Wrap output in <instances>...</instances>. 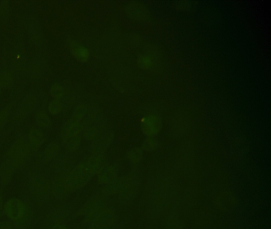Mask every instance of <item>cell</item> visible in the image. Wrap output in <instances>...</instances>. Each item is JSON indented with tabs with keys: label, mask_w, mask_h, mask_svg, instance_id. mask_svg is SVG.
Segmentation results:
<instances>
[{
	"label": "cell",
	"mask_w": 271,
	"mask_h": 229,
	"mask_svg": "<svg viewBox=\"0 0 271 229\" xmlns=\"http://www.w3.org/2000/svg\"><path fill=\"white\" fill-rule=\"evenodd\" d=\"M143 157V150L141 148H133L127 154V158H128L129 161L133 163V164H137V163L141 162Z\"/></svg>",
	"instance_id": "e0dca14e"
},
{
	"label": "cell",
	"mask_w": 271,
	"mask_h": 229,
	"mask_svg": "<svg viewBox=\"0 0 271 229\" xmlns=\"http://www.w3.org/2000/svg\"><path fill=\"white\" fill-rule=\"evenodd\" d=\"M69 48H70V53L73 54L77 60L81 62H86L89 61V49L75 40L70 39L68 42Z\"/></svg>",
	"instance_id": "ba28073f"
},
{
	"label": "cell",
	"mask_w": 271,
	"mask_h": 229,
	"mask_svg": "<svg viewBox=\"0 0 271 229\" xmlns=\"http://www.w3.org/2000/svg\"><path fill=\"white\" fill-rule=\"evenodd\" d=\"M88 107L85 104H79L76 107L74 112L72 113L71 119H76V120H83L88 113Z\"/></svg>",
	"instance_id": "2e32d148"
},
{
	"label": "cell",
	"mask_w": 271,
	"mask_h": 229,
	"mask_svg": "<svg viewBox=\"0 0 271 229\" xmlns=\"http://www.w3.org/2000/svg\"><path fill=\"white\" fill-rule=\"evenodd\" d=\"M119 169L116 166H104L97 174V182L101 185H106L118 178Z\"/></svg>",
	"instance_id": "9c48e42d"
},
{
	"label": "cell",
	"mask_w": 271,
	"mask_h": 229,
	"mask_svg": "<svg viewBox=\"0 0 271 229\" xmlns=\"http://www.w3.org/2000/svg\"><path fill=\"white\" fill-rule=\"evenodd\" d=\"M138 64L143 69L151 68L152 65V59L149 56L143 55L138 59Z\"/></svg>",
	"instance_id": "7402d4cb"
},
{
	"label": "cell",
	"mask_w": 271,
	"mask_h": 229,
	"mask_svg": "<svg viewBox=\"0 0 271 229\" xmlns=\"http://www.w3.org/2000/svg\"><path fill=\"white\" fill-rule=\"evenodd\" d=\"M45 141V135L40 129L31 128L27 134V142L34 149L39 147Z\"/></svg>",
	"instance_id": "30bf717a"
},
{
	"label": "cell",
	"mask_w": 271,
	"mask_h": 229,
	"mask_svg": "<svg viewBox=\"0 0 271 229\" xmlns=\"http://www.w3.org/2000/svg\"><path fill=\"white\" fill-rule=\"evenodd\" d=\"M60 150V145L57 142L49 144L42 153V162L44 163H48L52 161L58 155Z\"/></svg>",
	"instance_id": "7c38bea8"
},
{
	"label": "cell",
	"mask_w": 271,
	"mask_h": 229,
	"mask_svg": "<svg viewBox=\"0 0 271 229\" xmlns=\"http://www.w3.org/2000/svg\"><path fill=\"white\" fill-rule=\"evenodd\" d=\"M3 206H4V201H3V197L0 196V212L2 210Z\"/></svg>",
	"instance_id": "4316f807"
},
{
	"label": "cell",
	"mask_w": 271,
	"mask_h": 229,
	"mask_svg": "<svg viewBox=\"0 0 271 229\" xmlns=\"http://www.w3.org/2000/svg\"><path fill=\"white\" fill-rule=\"evenodd\" d=\"M142 131L147 137H155L162 127V120L158 116L151 115L142 120Z\"/></svg>",
	"instance_id": "8992f818"
},
{
	"label": "cell",
	"mask_w": 271,
	"mask_h": 229,
	"mask_svg": "<svg viewBox=\"0 0 271 229\" xmlns=\"http://www.w3.org/2000/svg\"><path fill=\"white\" fill-rule=\"evenodd\" d=\"M105 159V152L93 155L72 169L70 172L63 174L70 191L79 190L86 186L104 167Z\"/></svg>",
	"instance_id": "6da1fadb"
},
{
	"label": "cell",
	"mask_w": 271,
	"mask_h": 229,
	"mask_svg": "<svg viewBox=\"0 0 271 229\" xmlns=\"http://www.w3.org/2000/svg\"><path fill=\"white\" fill-rule=\"evenodd\" d=\"M36 123L41 128H48L51 125L50 118L45 111H38V113L36 114Z\"/></svg>",
	"instance_id": "4fadbf2b"
},
{
	"label": "cell",
	"mask_w": 271,
	"mask_h": 229,
	"mask_svg": "<svg viewBox=\"0 0 271 229\" xmlns=\"http://www.w3.org/2000/svg\"><path fill=\"white\" fill-rule=\"evenodd\" d=\"M34 150L24 137H20L12 144L0 170V180L3 186H6L15 171L27 163Z\"/></svg>",
	"instance_id": "7a4b0ae2"
},
{
	"label": "cell",
	"mask_w": 271,
	"mask_h": 229,
	"mask_svg": "<svg viewBox=\"0 0 271 229\" xmlns=\"http://www.w3.org/2000/svg\"><path fill=\"white\" fill-rule=\"evenodd\" d=\"M113 139L114 133L111 132V131L99 134L97 138L93 142V146H92L93 155L105 152L107 148L111 146V144L113 142Z\"/></svg>",
	"instance_id": "52a82bcc"
},
{
	"label": "cell",
	"mask_w": 271,
	"mask_h": 229,
	"mask_svg": "<svg viewBox=\"0 0 271 229\" xmlns=\"http://www.w3.org/2000/svg\"><path fill=\"white\" fill-rule=\"evenodd\" d=\"M81 139H82L81 134L76 135V136L69 139L68 142L64 144V145H66L67 150L70 153L77 151L79 149L80 146H81Z\"/></svg>",
	"instance_id": "9a60e30c"
},
{
	"label": "cell",
	"mask_w": 271,
	"mask_h": 229,
	"mask_svg": "<svg viewBox=\"0 0 271 229\" xmlns=\"http://www.w3.org/2000/svg\"><path fill=\"white\" fill-rule=\"evenodd\" d=\"M62 104L59 100H53L49 102V105H48V110H49V113L52 114L53 116L58 115L62 110Z\"/></svg>",
	"instance_id": "44dd1931"
},
{
	"label": "cell",
	"mask_w": 271,
	"mask_h": 229,
	"mask_svg": "<svg viewBox=\"0 0 271 229\" xmlns=\"http://www.w3.org/2000/svg\"><path fill=\"white\" fill-rule=\"evenodd\" d=\"M100 134V128L96 124H89L84 130V137L86 140L94 141Z\"/></svg>",
	"instance_id": "5bb4252c"
},
{
	"label": "cell",
	"mask_w": 271,
	"mask_h": 229,
	"mask_svg": "<svg viewBox=\"0 0 271 229\" xmlns=\"http://www.w3.org/2000/svg\"><path fill=\"white\" fill-rule=\"evenodd\" d=\"M13 82V77L8 71H4L0 73V89L9 87Z\"/></svg>",
	"instance_id": "ffe728a7"
},
{
	"label": "cell",
	"mask_w": 271,
	"mask_h": 229,
	"mask_svg": "<svg viewBox=\"0 0 271 229\" xmlns=\"http://www.w3.org/2000/svg\"><path fill=\"white\" fill-rule=\"evenodd\" d=\"M10 6L8 1H3L0 4V18L7 20L9 17Z\"/></svg>",
	"instance_id": "603a6c76"
},
{
	"label": "cell",
	"mask_w": 271,
	"mask_h": 229,
	"mask_svg": "<svg viewBox=\"0 0 271 229\" xmlns=\"http://www.w3.org/2000/svg\"><path fill=\"white\" fill-rule=\"evenodd\" d=\"M6 216L12 221H18L24 217L27 208L23 201L17 198H11L4 205Z\"/></svg>",
	"instance_id": "277c9868"
},
{
	"label": "cell",
	"mask_w": 271,
	"mask_h": 229,
	"mask_svg": "<svg viewBox=\"0 0 271 229\" xmlns=\"http://www.w3.org/2000/svg\"><path fill=\"white\" fill-rule=\"evenodd\" d=\"M53 229H69L68 227H65L64 225H61V224H57L53 227Z\"/></svg>",
	"instance_id": "484cf974"
},
{
	"label": "cell",
	"mask_w": 271,
	"mask_h": 229,
	"mask_svg": "<svg viewBox=\"0 0 271 229\" xmlns=\"http://www.w3.org/2000/svg\"><path fill=\"white\" fill-rule=\"evenodd\" d=\"M9 115L10 108H4V110L0 112V128H2L4 124L8 121Z\"/></svg>",
	"instance_id": "cb8c5ba5"
},
{
	"label": "cell",
	"mask_w": 271,
	"mask_h": 229,
	"mask_svg": "<svg viewBox=\"0 0 271 229\" xmlns=\"http://www.w3.org/2000/svg\"><path fill=\"white\" fill-rule=\"evenodd\" d=\"M0 96H1V89H0Z\"/></svg>",
	"instance_id": "83f0119b"
},
{
	"label": "cell",
	"mask_w": 271,
	"mask_h": 229,
	"mask_svg": "<svg viewBox=\"0 0 271 229\" xmlns=\"http://www.w3.org/2000/svg\"><path fill=\"white\" fill-rule=\"evenodd\" d=\"M51 96L55 98V100H60L64 96V89L60 84L54 83L51 86L49 89Z\"/></svg>",
	"instance_id": "ac0fdd59"
},
{
	"label": "cell",
	"mask_w": 271,
	"mask_h": 229,
	"mask_svg": "<svg viewBox=\"0 0 271 229\" xmlns=\"http://www.w3.org/2000/svg\"><path fill=\"white\" fill-rule=\"evenodd\" d=\"M85 128V125L83 120L81 121V120L70 119L64 123L60 131L61 142L63 144H65L70 138L81 134Z\"/></svg>",
	"instance_id": "5b68a950"
},
{
	"label": "cell",
	"mask_w": 271,
	"mask_h": 229,
	"mask_svg": "<svg viewBox=\"0 0 271 229\" xmlns=\"http://www.w3.org/2000/svg\"><path fill=\"white\" fill-rule=\"evenodd\" d=\"M12 227H13V225H12V223L11 222H0V229H12Z\"/></svg>",
	"instance_id": "d4e9b609"
},
{
	"label": "cell",
	"mask_w": 271,
	"mask_h": 229,
	"mask_svg": "<svg viewBox=\"0 0 271 229\" xmlns=\"http://www.w3.org/2000/svg\"><path fill=\"white\" fill-rule=\"evenodd\" d=\"M158 146V142L155 137H147L142 144V149L146 151H153L157 149Z\"/></svg>",
	"instance_id": "d6986e66"
},
{
	"label": "cell",
	"mask_w": 271,
	"mask_h": 229,
	"mask_svg": "<svg viewBox=\"0 0 271 229\" xmlns=\"http://www.w3.org/2000/svg\"><path fill=\"white\" fill-rule=\"evenodd\" d=\"M130 182L131 179L128 177H118L109 183L104 185V187L100 190V197H110L115 194L122 195L130 186Z\"/></svg>",
	"instance_id": "3957f363"
},
{
	"label": "cell",
	"mask_w": 271,
	"mask_h": 229,
	"mask_svg": "<svg viewBox=\"0 0 271 229\" xmlns=\"http://www.w3.org/2000/svg\"><path fill=\"white\" fill-rule=\"evenodd\" d=\"M105 206V203H104L103 197H98L96 198L92 199L82 207L81 210V215L87 216L94 211L97 210L101 207Z\"/></svg>",
	"instance_id": "8fae6325"
}]
</instances>
